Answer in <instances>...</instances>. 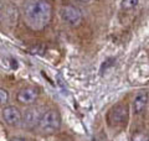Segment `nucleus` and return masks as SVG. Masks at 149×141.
<instances>
[{
    "label": "nucleus",
    "mask_w": 149,
    "mask_h": 141,
    "mask_svg": "<svg viewBox=\"0 0 149 141\" xmlns=\"http://www.w3.org/2000/svg\"><path fill=\"white\" fill-rule=\"evenodd\" d=\"M129 119V108L125 103H119L112 106L107 114V124L111 128H123Z\"/></svg>",
    "instance_id": "f03ea898"
},
{
    "label": "nucleus",
    "mask_w": 149,
    "mask_h": 141,
    "mask_svg": "<svg viewBox=\"0 0 149 141\" xmlns=\"http://www.w3.org/2000/svg\"><path fill=\"white\" fill-rule=\"evenodd\" d=\"M3 119L9 126H19L21 125L22 114L15 105H8L3 109Z\"/></svg>",
    "instance_id": "0eeeda50"
},
{
    "label": "nucleus",
    "mask_w": 149,
    "mask_h": 141,
    "mask_svg": "<svg viewBox=\"0 0 149 141\" xmlns=\"http://www.w3.org/2000/svg\"><path fill=\"white\" fill-rule=\"evenodd\" d=\"M41 115H42V111L39 106H30L25 110L24 115H22V121L21 124L25 129H34L39 125V121L41 119Z\"/></svg>",
    "instance_id": "39448f33"
},
{
    "label": "nucleus",
    "mask_w": 149,
    "mask_h": 141,
    "mask_svg": "<svg viewBox=\"0 0 149 141\" xmlns=\"http://www.w3.org/2000/svg\"><path fill=\"white\" fill-rule=\"evenodd\" d=\"M139 0H122V4H120V6H122L124 10H130V9L136 8L138 5Z\"/></svg>",
    "instance_id": "9d476101"
},
{
    "label": "nucleus",
    "mask_w": 149,
    "mask_h": 141,
    "mask_svg": "<svg viewBox=\"0 0 149 141\" xmlns=\"http://www.w3.org/2000/svg\"><path fill=\"white\" fill-rule=\"evenodd\" d=\"M8 100H9V93H8V91L0 88V106L5 105L8 103Z\"/></svg>",
    "instance_id": "f8f14e48"
},
{
    "label": "nucleus",
    "mask_w": 149,
    "mask_h": 141,
    "mask_svg": "<svg viewBox=\"0 0 149 141\" xmlns=\"http://www.w3.org/2000/svg\"><path fill=\"white\" fill-rule=\"evenodd\" d=\"M17 17H19L17 8L14 6L13 4L5 5V16H4V19H5V20L8 21V24H10V25H14V24H16Z\"/></svg>",
    "instance_id": "1a4fd4ad"
},
{
    "label": "nucleus",
    "mask_w": 149,
    "mask_h": 141,
    "mask_svg": "<svg viewBox=\"0 0 149 141\" xmlns=\"http://www.w3.org/2000/svg\"><path fill=\"white\" fill-rule=\"evenodd\" d=\"M10 141H27L25 138H22V136H14V138H11Z\"/></svg>",
    "instance_id": "4468645a"
},
{
    "label": "nucleus",
    "mask_w": 149,
    "mask_h": 141,
    "mask_svg": "<svg viewBox=\"0 0 149 141\" xmlns=\"http://www.w3.org/2000/svg\"><path fill=\"white\" fill-rule=\"evenodd\" d=\"M149 103V92L141 91L136 94L133 99V111L136 115L143 114L147 109V105Z\"/></svg>",
    "instance_id": "6e6552de"
},
{
    "label": "nucleus",
    "mask_w": 149,
    "mask_h": 141,
    "mask_svg": "<svg viewBox=\"0 0 149 141\" xmlns=\"http://www.w3.org/2000/svg\"><path fill=\"white\" fill-rule=\"evenodd\" d=\"M39 89L36 87H25L20 89L16 94V100L22 105H31L39 98Z\"/></svg>",
    "instance_id": "423d86ee"
},
{
    "label": "nucleus",
    "mask_w": 149,
    "mask_h": 141,
    "mask_svg": "<svg viewBox=\"0 0 149 141\" xmlns=\"http://www.w3.org/2000/svg\"><path fill=\"white\" fill-rule=\"evenodd\" d=\"M132 141H149V135L143 131H137L132 136Z\"/></svg>",
    "instance_id": "9b49d317"
},
{
    "label": "nucleus",
    "mask_w": 149,
    "mask_h": 141,
    "mask_svg": "<svg viewBox=\"0 0 149 141\" xmlns=\"http://www.w3.org/2000/svg\"><path fill=\"white\" fill-rule=\"evenodd\" d=\"M80 1H82V3H87V1H90V0H80Z\"/></svg>",
    "instance_id": "2eb2a0df"
},
{
    "label": "nucleus",
    "mask_w": 149,
    "mask_h": 141,
    "mask_svg": "<svg viewBox=\"0 0 149 141\" xmlns=\"http://www.w3.org/2000/svg\"><path fill=\"white\" fill-rule=\"evenodd\" d=\"M37 128L44 134H54L61 128V115L55 109H50L42 113Z\"/></svg>",
    "instance_id": "7ed1b4c3"
},
{
    "label": "nucleus",
    "mask_w": 149,
    "mask_h": 141,
    "mask_svg": "<svg viewBox=\"0 0 149 141\" xmlns=\"http://www.w3.org/2000/svg\"><path fill=\"white\" fill-rule=\"evenodd\" d=\"M60 16L70 26H78L82 22V12L74 5H63L60 9Z\"/></svg>",
    "instance_id": "20e7f679"
},
{
    "label": "nucleus",
    "mask_w": 149,
    "mask_h": 141,
    "mask_svg": "<svg viewBox=\"0 0 149 141\" xmlns=\"http://www.w3.org/2000/svg\"><path fill=\"white\" fill-rule=\"evenodd\" d=\"M5 16V4L3 3V0H0V22L4 20Z\"/></svg>",
    "instance_id": "ddd939ff"
},
{
    "label": "nucleus",
    "mask_w": 149,
    "mask_h": 141,
    "mask_svg": "<svg viewBox=\"0 0 149 141\" xmlns=\"http://www.w3.org/2000/svg\"><path fill=\"white\" fill-rule=\"evenodd\" d=\"M21 11L26 25L34 31H41L51 22L54 10L47 0H25Z\"/></svg>",
    "instance_id": "f257e3e1"
}]
</instances>
